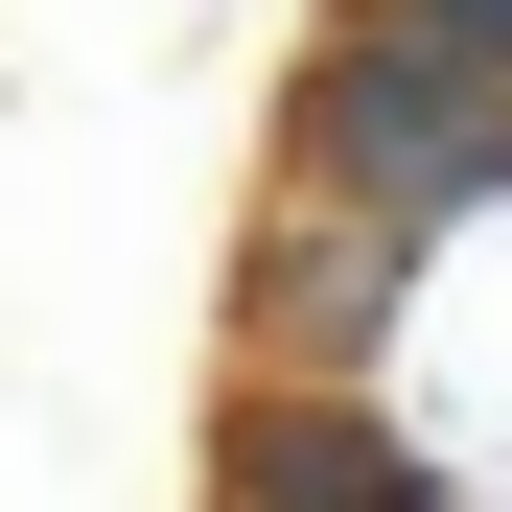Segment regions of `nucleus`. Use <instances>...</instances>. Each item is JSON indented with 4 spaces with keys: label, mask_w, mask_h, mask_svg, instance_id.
Returning a JSON list of instances; mask_svg holds the SVG:
<instances>
[{
    "label": "nucleus",
    "mask_w": 512,
    "mask_h": 512,
    "mask_svg": "<svg viewBox=\"0 0 512 512\" xmlns=\"http://www.w3.org/2000/svg\"><path fill=\"white\" fill-rule=\"evenodd\" d=\"M350 24H396V47H443V70H489V94H512V0H350Z\"/></svg>",
    "instance_id": "obj_3"
},
{
    "label": "nucleus",
    "mask_w": 512,
    "mask_h": 512,
    "mask_svg": "<svg viewBox=\"0 0 512 512\" xmlns=\"http://www.w3.org/2000/svg\"><path fill=\"white\" fill-rule=\"evenodd\" d=\"M210 512H443V466H419L350 373H256L210 419Z\"/></svg>",
    "instance_id": "obj_2"
},
{
    "label": "nucleus",
    "mask_w": 512,
    "mask_h": 512,
    "mask_svg": "<svg viewBox=\"0 0 512 512\" xmlns=\"http://www.w3.org/2000/svg\"><path fill=\"white\" fill-rule=\"evenodd\" d=\"M280 163H303L280 210H350L396 256H443L466 210H512V94L443 70V47H396V24H326L303 94H280Z\"/></svg>",
    "instance_id": "obj_1"
}]
</instances>
